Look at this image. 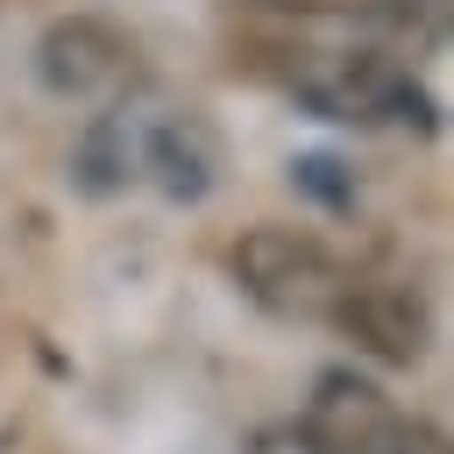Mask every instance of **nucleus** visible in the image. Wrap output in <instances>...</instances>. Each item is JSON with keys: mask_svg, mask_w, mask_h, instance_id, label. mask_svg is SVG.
Segmentation results:
<instances>
[{"mask_svg": "<svg viewBox=\"0 0 454 454\" xmlns=\"http://www.w3.org/2000/svg\"><path fill=\"white\" fill-rule=\"evenodd\" d=\"M284 64H277V85L298 99V106H312L319 121H348V128H433V92L404 71V64H390V57H376V50H277Z\"/></svg>", "mask_w": 454, "mask_h": 454, "instance_id": "obj_1", "label": "nucleus"}, {"mask_svg": "<svg viewBox=\"0 0 454 454\" xmlns=\"http://www.w3.org/2000/svg\"><path fill=\"white\" fill-rule=\"evenodd\" d=\"M227 270L241 284V298H255L277 319H326L333 298L348 291V262L312 234V227H284V220H255L234 234Z\"/></svg>", "mask_w": 454, "mask_h": 454, "instance_id": "obj_2", "label": "nucleus"}, {"mask_svg": "<svg viewBox=\"0 0 454 454\" xmlns=\"http://www.w3.org/2000/svg\"><path fill=\"white\" fill-rule=\"evenodd\" d=\"M142 71V43L135 28H121L114 14H57L43 35H35V78L50 99H71V106H99L114 92H128Z\"/></svg>", "mask_w": 454, "mask_h": 454, "instance_id": "obj_3", "label": "nucleus"}, {"mask_svg": "<svg viewBox=\"0 0 454 454\" xmlns=\"http://www.w3.org/2000/svg\"><path fill=\"white\" fill-rule=\"evenodd\" d=\"M326 326L340 340H355V355L383 362V369H419L426 348H433V312L411 284H390V277H348V291L333 298Z\"/></svg>", "mask_w": 454, "mask_h": 454, "instance_id": "obj_4", "label": "nucleus"}, {"mask_svg": "<svg viewBox=\"0 0 454 454\" xmlns=\"http://www.w3.org/2000/svg\"><path fill=\"white\" fill-rule=\"evenodd\" d=\"M163 106H149L142 92H114L99 99V114L85 121L78 149H71V184L85 199H121L128 184H142V149Z\"/></svg>", "mask_w": 454, "mask_h": 454, "instance_id": "obj_5", "label": "nucleus"}, {"mask_svg": "<svg viewBox=\"0 0 454 454\" xmlns=\"http://www.w3.org/2000/svg\"><path fill=\"white\" fill-rule=\"evenodd\" d=\"M142 177H149L170 206L213 199L220 177H227V142H220V128H213L199 106H163L156 128H149V149H142Z\"/></svg>", "mask_w": 454, "mask_h": 454, "instance_id": "obj_6", "label": "nucleus"}, {"mask_svg": "<svg viewBox=\"0 0 454 454\" xmlns=\"http://www.w3.org/2000/svg\"><path fill=\"white\" fill-rule=\"evenodd\" d=\"M277 14H369V21H411L419 0H262Z\"/></svg>", "mask_w": 454, "mask_h": 454, "instance_id": "obj_7", "label": "nucleus"}, {"mask_svg": "<svg viewBox=\"0 0 454 454\" xmlns=\"http://www.w3.org/2000/svg\"><path fill=\"white\" fill-rule=\"evenodd\" d=\"M241 454H326V447L312 440L305 419H270V426H255V433L241 440Z\"/></svg>", "mask_w": 454, "mask_h": 454, "instance_id": "obj_8", "label": "nucleus"}]
</instances>
